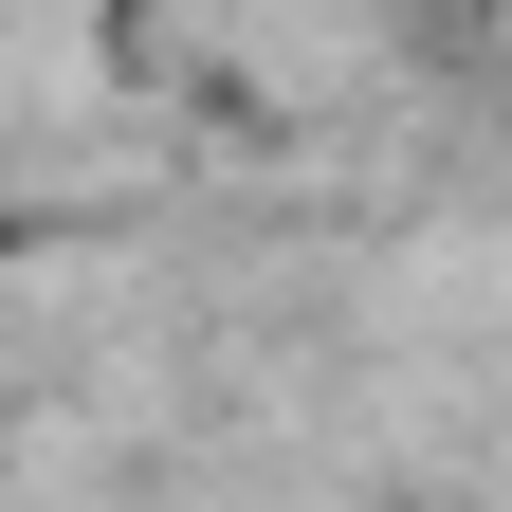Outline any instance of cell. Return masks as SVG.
Masks as SVG:
<instances>
[{
    "label": "cell",
    "mask_w": 512,
    "mask_h": 512,
    "mask_svg": "<svg viewBox=\"0 0 512 512\" xmlns=\"http://www.w3.org/2000/svg\"><path fill=\"white\" fill-rule=\"evenodd\" d=\"M0 256H19V220H0Z\"/></svg>",
    "instance_id": "obj_1"
}]
</instances>
